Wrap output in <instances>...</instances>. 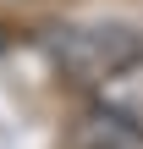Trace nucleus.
Listing matches in <instances>:
<instances>
[{
    "instance_id": "1",
    "label": "nucleus",
    "mask_w": 143,
    "mask_h": 149,
    "mask_svg": "<svg viewBox=\"0 0 143 149\" xmlns=\"http://www.w3.org/2000/svg\"><path fill=\"white\" fill-rule=\"evenodd\" d=\"M50 55L77 83H110L143 61V33L127 22H94V28H61L50 39Z\"/></svg>"
},
{
    "instance_id": "2",
    "label": "nucleus",
    "mask_w": 143,
    "mask_h": 149,
    "mask_svg": "<svg viewBox=\"0 0 143 149\" xmlns=\"http://www.w3.org/2000/svg\"><path fill=\"white\" fill-rule=\"evenodd\" d=\"M72 149H143V127L127 111H88L72 127Z\"/></svg>"
}]
</instances>
